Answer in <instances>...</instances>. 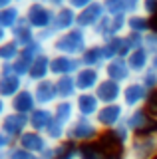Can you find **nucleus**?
Returning <instances> with one entry per match:
<instances>
[{
	"instance_id": "f257e3e1",
	"label": "nucleus",
	"mask_w": 157,
	"mask_h": 159,
	"mask_svg": "<svg viewBox=\"0 0 157 159\" xmlns=\"http://www.w3.org/2000/svg\"><path fill=\"white\" fill-rule=\"evenodd\" d=\"M92 42H94V40H92L90 32L76 26V28L68 30V32H64V34H58L48 50H50V54H64V56L80 58Z\"/></svg>"
},
{
	"instance_id": "f03ea898",
	"label": "nucleus",
	"mask_w": 157,
	"mask_h": 159,
	"mask_svg": "<svg viewBox=\"0 0 157 159\" xmlns=\"http://www.w3.org/2000/svg\"><path fill=\"white\" fill-rule=\"evenodd\" d=\"M100 135H101V129L96 123V119L78 116L66 131V141L74 143V145H84V143H92L96 139H100Z\"/></svg>"
},
{
	"instance_id": "7ed1b4c3",
	"label": "nucleus",
	"mask_w": 157,
	"mask_h": 159,
	"mask_svg": "<svg viewBox=\"0 0 157 159\" xmlns=\"http://www.w3.org/2000/svg\"><path fill=\"white\" fill-rule=\"evenodd\" d=\"M56 8H52L48 2H30L24 8V20H26L36 32L48 30L54 22Z\"/></svg>"
},
{
	"instance_id": "20e7f679",
	"label": "nucleus",
	"mask_w": 157,
	"mask_h": 159,
	"mask_svg": "<svg viewBox=\"0 0 157 159\" xmlns=\"http://www.w3.org/2000/svg\"><path fill=\"white\" fill-rule=\"evenodd\" d=\"M149 89L139 82V78L129 80L127 84H123V92H121V103L123 107L129 109H137V107H145L147 99H149Z\"/></svg>"
},
{
	"instance_id": "39448f33",
	"label": "nucleus",
	"mask_w": 157,
	"mask_h": 159,
	"mask_svg": "<svg viewBox=\"0 0 157 159\" xmlns=\"http://www.w3.org/2000/svg\"><path fill=\"white\" fill-rule=\"evenodd\" d=\"M127 116V109L123 107V103H107V106H101L100 111L96 113V123L100 125L101 131H111L117 125L123 123V119Z\"/></svg>"
},
{
	"instance_id": "423d86ee",
	"label": "nucleus",
	"mask_w": 157,
	"mask_h": 159,
	"mask_svg": "<svg viewBox=\"0 0 157 159\" xmlns=\"http://www.w3.org/2000/svg\"><path fill=\"white\" fill-rule=\"evenodd\" d=\"M26 86H28V82L12 72L10 64H2V66H0V98L10 102V99Z\"/></svg>"
},
{
	"instance_id": "0eeeda50",
	"label": "nucleus",
	"mask_w": 157,
	"mask_h": 159,
	"mask_svg": "<svg viewBox=\"0 0 157 159\" xmlns=\"http://www.w3.org/2000/svg\"><path fill=\"white\" fill-rule=\"evenodd\" d=\"M123 123L133 131V135L135 133H145V131H153V129H157V119L151 117L145 107L129 109L125 119H123Z\"/></svg>"
},
{
	"instance_id": "6e6552de",
	"label": "nucleus",
	"mask_w": 157,
	"mask_h": 159,
	"mask_svg": "<svg viewBox=\"0 0 157 159\" xmlns=\"http://www.w3.org/2000/svg\"><path fill=\"white\" fill-rule=\"evenodd\" d=\"M32 92L34 98H36V103L40 107H54L58 102H60V96H58V89H56V80L48 78L42 80L38 84H32Z\"/></svg>"
},
{
	"instance_id": "1a4fd4ad",
	"label": "nucleus",
	"mask_w": 157,
	"mask_h": 159,
	"mask_svg": "<svg viewBox=\"0 0 157 159\" xmlns=\"http://www.w3.org/2000/svg\"><path fill=\"white\" fill-rule=\"evenodd\" d=\"M80 68H82L80 58L64 56V54H52V58H50V74H52V78L76 76Z\"/></svg>"
},
{
	"instance_id": "9d476101",
	"label": "nucleus",
	"mask_w": 157,
	"mask_h": 159,
	"mask_svg": "<svg viewBox=\"0 0 157 159\" xmlns=\"http://www.w3.org/2000/svg\"><path fill=\"white\" fill-rule=\"evenodd\" d=\"M0 129H2L4 133H8V135L16 141L24 131L30 129L28 116H22V113H16V111H8L6 116L0 119Z\"/></svg>"
},
{
	"instance_id": "9b49d317",
	"label": "nucleus",
	"mask_w": 157,
	"mask_h": 159,
	"mask_svg": "<svg viewBox=\"0 0 157 159\" xmlns=\"http://www.w3.org/2000/svg\"><path fill=\"white\" fill-rule=\"evenodd\" d=\"M104 78L107 80H114V82L117 84H127L129 80H133V74H131V70L129 66H127V60L125 58H114V60H110V62L104 66Z\"/></svg>"
},
{
	"instance_id": "f8f14e48",
	"label": "nucleus",
	"mask_w": 157,
	"mask_h": 159,
	"mask_svg": "<svg viewBox=\"0 0 157 159\" xmlns=\"http://www.w3.org/2000/svg\"><path fill=\"white\" fill-rule=\"evenodd\" d=\"M76 86H78V92H96V88L100 86V82L104 80V72L97 68H87V66H82L78 70L76 76Z\"/></svg>"
},
{
	"instance_id": "ddd939ff",
	"label": "nucleus",
	"mask_w": 157,
	"mask_h": 159,
	"mask_svg": "<svg viewBox=\"0 0 157 159\" xmlns=\"http://www.w3.org/2000/svg\"><path fill=\"white\" fill-rule=\"evenodd\" d=\"M74 106H76V111L80 117H96V113L100 111L101 102L97 99V96L94 92H82L74 98Z\"/></svg>"
},
{
	"instance_id": "4468645a",
	"label": "nucleus",
	"mask_w": 157,
	"mask_h": 159,
	"mask_svg": "<svg viewBox=\"0 0 157 159\" xmlns=\"http://www.w3.org/2000/svg\"><path fill=\"white\" fill-rule=\"evenodd\" d=\"M121 92H123V86H121V84L104 78L100 82V86L96 88L94 93L101 102V106H107V103H121Z\"/></svg>"
},
{
	"instance_id": "2eb2a0df",
	"label": "nucleus",
	"mask_w": 157,
	"mask_h": 159,
	"mask_svg": "<svg viewBox=\"0 0 157 159\" xmlns=\"http://www.w3.org/2000/svg\"><path fill=\"white\" fill-rule=\"evenodd\" d=\"M78 26V12L74 10L72 6H62V8H56V14H54V22H52V30L56 34H64L68 30L76 28Z\"/></svg>"
},
{
	"instance_id": "dca6fc26",
	"label": "nucleus",
	"mask_w": 157,
	"mask_h": 159,
	"mask_svg": "<svg viewBox=\"0 0 157 159\" xmlns=\"http://www.w3.org/2000/svg\"><path fill=\"white\" fill-rule=\"evenodd\" d=\"M50 58H52L50 52H44V54H40L38 58L32 60L30 72H28V76H26L28 86L38 84V82H42V80L52 78V74H50Z\"/></svg>"
},
{
	"instance_id": "f3484780",
	"label": "nucleus",
	"mask_w": 157,
	"mask_h": 159,
	"mask_svg": "<svg viewBox=\"0 0 157 159\" xmlns=\"http://www.w3.org/2000/svg\"><path fill=\"white\" fill-rule=\"evenodd\" d=\"M8 103H10V111L22 113V116H30L34 109L38 107L36 98H34V92H32L30 86H26L24 89H20V92H18Z\"/></svg>"
},
{
	"instance_id": "a211bd4d",
	"label": "nucleus",
	"mask_w": 157,
	"mask_h": 159,
	"mask_svg": "<svg viewBox=\"0 0 157 159\" xmlns=\"http://www.w3.org/2000/svg\"><path fill=\"white\" fill-rule=\"evenodd\" d=\"M105 16V8L101 2H96L92 4V6H87L84 10H80L78 12V28L82 30H94L97 24H100V20Z\"/></svg>"
},
{
	"instance_id": "6ab92c4d",
	"label": "nucleus",
	"mask_w": 157,
	"mask_h": 159,
	"mask_svg": "<svg viewBox=\"0 0 157 159\" xmlns=\"http://www.w3.org/2000/svg\"><path fill=\"white\" fill-rule=\"evenodd\" d=\"M16 143L24 149H28L30 153L34 155H40V153L50 145V141H48V137L44 135L42 131H34V129H28V131H24L20 137L16 139Z\"/></svg>"
},
{
	"instance_id": "aec40b11",
	"label": "nucleus",
	"mask_w": 157,
	"mask_h": 159,
	"mask_svg": "<svg viewBox=\"0 0 157 159\" xmlns=\"http://www.w3.org/2000/svg\"><path fill=\"white\" fill-rule=\"evenodd\" d=\"M80 62H82V66L104 70V66L107 64L105 52H104V44L101 42H92L90 46L86 48V52L80 56Z\"/></svg>"
},
{
	"instance_id": "412c9836",
	"label": "nucleus",
	"mask_w": 157,
	"mask_h": 159,
	"mask_svg": "<svg viewBox=\"0 0 157 159\" xmlns=\"http://www.w3.org/2000/svg\"><path fill=\"white\" fill-rule=\"evenodd\" d=\"M125 60H127V66H129L133 78H139L145 70L151 68V54L147 52L143 46H141V48H135L133 52H129Z\"/></svg>"
},
{
	"instance_id": "4be33fe9",
	"label": "nucleus",
	"mask_w": 157,
	"mask_h": 159,
	"mask_svg": "<svg viewBox=\"0 0 157 159\" xmlns=\"http://www.w3.org/2000/svg\"><path fill=\"white\" fill-rule=\"evenodd\" d=\"M10 38H12L20 48H26V46H30L32 42H36V40H38V32L22 18L20 22H18L16 26L10 30Z\"/></svg>"
},
{
	"instance_id": "5701e85b",
	"label": "nucleus",
	"mask_w": 157,
	"mask_h": 159,
	"mask_svg": "<svg viewBox=\"0 0 157 159\" xmlns=\"http://www.w3.org/2000/svg\"><path fill=\"white\" fill-rule=\"evenodd\" d=\"M52 111H54V121L62 123L64 127H70V123L78 117L74 99H60V102L52 107Z\"/></svg>"
},
{
	"instance_id": "b1692460",
	"label": "nucleus",
	"mask_w": 157,
	"mask_h": 159,
	"mask_svg": "<svg viewBox=\"0 0 157 159\" xmlns=\"http://www.w3.org/2000/svg\"><path fill=\"white\" fill-rule=\"evenodd\" d=\"M54 121V111L52 107H40L38 106L34 111L28 116V123H30V129L34 131H46L50 127V123Z\"/></svg>"
},
{
	"instance_id": "393cba45",
	"label": "nucleus",
	"mask_w": 157,
	"mask_h": 159,
	"mask_svg": "<svg viewBox=\"0 0 157 159\" xmlns=\"http://www.w3.org/2000/svg\"><path fill=\"white\" fill-rule=\"evenodd\" d=\"M149 30H153V24H151V18L145 16L143 12H137V14H129L127 16V32H133L143 36Z\"/></svg>"
},
{
	"instance_id": "a878e982",
	"label": "nucleus",
	"mask_w": 157,
	"mask_h": 159,
	"mask_svg": "<svg viewBox=\"0 0 157 159\" xmlns=\"http://www.w3.org/2000/svg\"><path fill=\"white\" fill-rule=\"evenodd\" d=\"M22 18H24V8L16 6V4L10 6V8H4V10H0V28L10 32Z\"/></svg>"
},
{
	"instance_id": "bb28decb",
	"label": "nucleus",
	"mask_w": 157,
	"mask_h": 159,
	"mask_svg": "<svg viewBox=\"0 0 157 159\" xmlns=\"http://www.w3.org/2000/svg\"><path fill=\"white\" fill-rule=\"evenodd\" d=\"M54 80H56V89H58L60 99H74L80 93L74 76H62V78H54Z\"/></svg>"
},
{
	"instance_id": "cd10ccee",
	"label": "nucleus",
	"mask_w": 157,
	"mask_h": 159,
	"mask_svg": "<svg viewBox=\"0 0 157 159\" xmlns=\"http://www.w3.org/2000/svg\"><path fill=\"white\" fill-rule=\"evenodd\" d=\"M20 52H22V48L18 46L12 38H8L6 42L0 46V62L2 64H12L14 60L20 56Z\"/></svg>"
},
{
	"instance_id": "c85d7f7f",
	"label": "nucleus",
	"mask_w": 157,
	"mask_h": 159,
	"mask_svg": "<svg viewBox=\"0 0 157 159\" xmlns=\"http://www.w3.org/2000/svg\"><path fill=\"white\" fill-rule=\"evenodd\" d=\"M105 8V14L115 16V14H125V0H100Z\"/></svg>"
},
{
	"instance_id": "c756f323",
	"label": "nucleus",
	"mask_w": 157,
	"mask_h": 159,
	"mask_svg": "<svg viewBox=\"0 0 157 159\" xmlns=\"http://www.w3.org/2000/svg\"><path fill=\"white\" fill-rule=\"evenodd\" d=\"M139 82L143 84V86L149 89V92H155V89H157V72H155L153 68L145 70V72L139 76Z\"/></svg>"
},
{
	"instance_id": "7c9ffc66",
	"label": "nucleus",
	"mask_w": 157,
	"mask_h": 159,
	"mask_svg": "<svg viewBox=\"0 0 157 159\" xmlns=\"http://www.w3.org/2000/svg\"><path fill=\"white\" fill-rule=\"evenodd\" d=\"M151 56L157 54V30H149L147 34H143V44H141Z\"/></svg>"
},
{
	"instance_id": "2f4dec72",
	"label": "nucleus",
	"mask_w": 157,
	"mask_h": 159,
	"mask_svg": "<svg viewBox=\"0 0 157 159\" xmlns=\"http://www.w3.org/2000/svg\"><path fill=\"white\" fill-rule=\"evenodd\" d=\"M8 157H10V159H38V155H34V153H30L28 149L20 147L18 143L8 151Z\"/></svg>"
},
{
	"instance_id": "473e14b6",
	"label": "nucleus",
	"mask_w": 157,
	"mask_h": 159,
	"mask_svg": "<svg viewBox=\"0 0 157 159\" xmlns=\"http://www.w3.org/2000/svg\"><path fill=\"white\" fill-rule=\"evenodd\" d=\"M12 147H14V139L8 135V133H4L2 129H0V153L10 151Z\"/></svg>"
},
{
	"instance_id": "72a5a7b5",
	"label": "nucleus",
	"mask_w": 157,
	"mask_h": 159,
	"mask_svg": "<svg viewBox=\"0 0 157 159\" xmlns=\"http://www.w3.org/2000/svg\"><path fill=\"white\" fill-rule=\"evenodd\" d=\"M143 8V0H125V14H137Z\"/></svg>"
},
{
	"instance_id": "f704fd0d",
	"label": "nucleus",
	"mask_w": 157,
	"mask_h": 159,
	"mask_svg": "<svg viewBox=\"0 0 157 159\" xmlns=\"http://www.w3.org/2000/svg\"><path fill=\"white\" fill-rule=\"evenodd\" d=\"M96 2H100V0H68V6H72L76 12H80V10L92 6V4H96Z\"/></svg>"
},
{
	"instance_id": "c9c22d12",
	"label": "nucleus",
	"mask_w": 157,
	"mask_h": 159,
	"mask_svg": "<svg viewBox=\"0 0 157 159\" xmlns=\"http://www.w3.org/2000/svg\"><path fill=\"white\" fill-rule=\"evenodd\" d=\"M141 12H143L145 16L153 18L157 14V0H143V8H141Z\"/></svg>"
},
{
	"instance_id": "e433bc0d",
	"label": "nucleus",
	"mask_w": 157,
	"mask_h": 159,
	"mask_svg": "<svg viewBox=\"0 0 157 159\" xmlns=\"http://www.w3.org/2000/svg\"><path fill=\"white\" fill-rule=\"evenodd\" d=\"M10 111V103H8V99H4V98H0V119H2L6 113Z\"/></svg>"
},
{
	"instance_id": "4c0bfd02",
	"label": "nucleus",
	"mask_w": 157,
	"mask_h": 159,
	"mask_svg": "<svg viewBox=\"0 0 157 159\" xmlns=\"http://www.w3.org/2000/svg\"><path fill=\"white\" fill-rule=\"evenodd\" d=\"M48 4H50L52 8H62L68 4V0H48Z\"/></svg>"
},
{
	"instance_id": "58836bf2",
	"label": "nucleus",
	"mask_w": 157,
	"mask_h": 159,
	"mask_svg": "<svg viewBox=\"0 0 157 159\" xmlns=\"http://www.w3.org/2000/svg\"><path fill=\"white\" fill-rule=\"evenodd\" d=\"M8 38H10V32H8V30H4V28H0V46H2Z\"/></svg>"
},
{
	"instance_id": "ea45409f",
	"label": "nucleus",
	"mask_w": 157,
	"mask_h": 159,
	"mask_svg": "<svg viewBox=\"0 0 157 159\" xmlns=\"http://www.w3.org/2000/svg\"><path fill=\"white\" fill-rule=\"evenodd\" d=\"M10 6H14V0H0V10L10 8Z\"/></svg>"
},
{
	"instance_id": "a19ab883",
	"label": "nucleus",
	"mask_w": 157,
	"mask_h": 159,
	"mask_svg": "<svg viewBox=\"0 0 157 159\" xmlns=\"http://www.w3.org/2000/svg\"><path fill=\"white\" fill-rule=\"evenodd\" d=\"M151 68L157 72V54H155V56H151Z\"/></svg>"
},
{
	"instance_id": "79ce46f5",
	"label": "nucleus",
	"mask_w": 157,
	"mask_h": 159,
	"mask_svg": "<svg viewBox=\"0 0 157 159\" xmlns=\"http://www.w3.org/2000/svg\"><path fill=\"white\" fill-rule=\"evenodd\" d=\"M30 2H48V0H30Z\"/></svg>"
},
{
	"instance_id": "37998d69",
	"label": "nucleus",
	"mask_w": 157,
	"mask_h": 159,
	"mask_svg": "<svg viewBox=\"0 0 157 159\" xmlns=\"http://www.w3.org/2000/svg\"><path fill=\"white\" fill-rule=\"evenodd\" d=\"M153 159H157V155H155V157H153Z\"/></svg>"
},
{
	"instance_id": "c03bdc74",
	"label": "nucleus",
	"mask_w": 157,
	"mask_h": 159,
	"mask_svg": "<svg viewBox=\"0 0 157 159\" xmlns=\"http://www.w3.org/2000/svg\"><path fill=\"white\" fill-rule=\"evenodd\" d=\"M0 66H2V62H0Z\"/></svg>"
}]
</instances>
